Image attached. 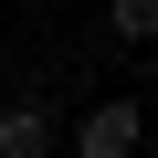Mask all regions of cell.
<instances>
[{
  "label": "cell",
  "mask_w": 158,
  "mask_h": 158,
  "mask_svg": "<svg viewBox=\"0 0 158 158\" xmlns=\"http://www.w3.org/2000/svg\"><path fill=\"white\" fill-rule=\"evenodd\" d=\"M106 32L116 42H158V0H106Z\"/></svg>",
  "instance_id": "cell-3"
},
{
  "label": "cell",
  "mask_w": 158,
  "mask_h": 158,
  "mask_svg": "<svg viewBox=\"0 0 158 158\" xmlns=\"http://www.w3.org/2000/svg\"><path fill=\"white\" fill-rule=\"evenodd\" d=\"M53 148H63V127H53L42 95H11L0 106V158H53Z\"/></svg>",
  "instance_id": "cell-2"
},
{
  "label": "cell",
  "mask_w": 158,
  "mask_h": 158,
  "mask_svg": "<svg viewBox=\"0 0 158 158\" xmlns=\"http://www.w3.org/2000/svg\"><path fill=\"white\" fill-rule=\"evenodd\" d=\"M63 148H74V158H148V106H137V95H95Z\"/></svg>",
  "instance_id": "cell-1"
}]
</instances>
